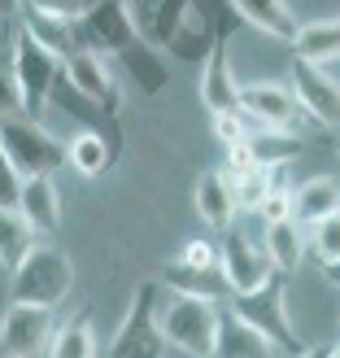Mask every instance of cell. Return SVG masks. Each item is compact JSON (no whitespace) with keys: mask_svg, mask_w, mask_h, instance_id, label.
I'll list each match as a JSON object with an SVG mask.
<instances>
[{"mask_svg":"<svg viewBox=\"0 0 340 358\" xmlns=\"http://www.w3.org/2000/svg\"><path fill=\"white\" fill-rule=\"evenodd\" d=\"M297 358H327V350H323V345H314V350L306 345V354H297Z\"/></svg>","mask_w":340,"mask_h":358,"instance_id":"obj_39","label":"cell"},{"mask_svg":"<svg viewBox=\"0 0 340 358\" xmlns=\"http://www.w3.org/2000/svg\"><path fill=\"white\" fill-rule=\"evenodd\" d=\"M48 358H96V328H92V310L70 315L66 324L52 332Z\"/></svg>","mask_w":340,"mask_h":358,"instance_id":"obj_24","label":"cell"},{"mask_svg":"<svg viewBox=\"0 0 340 358\" xmlns=\"http://www.w3.org/2000/svg\"><path fill=\"white\" fill-rule=\"evenodd\" d=\"M135 40H140V35H135L122 0H96L92 9H83L75 17V48H87V52H127Z\"/></svg>","mask_w":340,"mask_h":358,"instance_id":"obj_7","label":"cell"},{"mask_svg":"<svg viewBox=\"0 0 340 358\" xmlns=\"http://www.w3.org/2000/svg\"><path fill=\"white\" fill-rule=\"evenodd\" d=\"M240 110L253 118L262 131H293V122L301 118L288 83H275V79L240 83Z\"/></svg>","mask_w":340,"mask_h":358,"instance_id":"obj_12","label":"cell"},{"mask_svg":"<svg viewBox=\"0 0 340 358\" xmlns=\"http://www.w3.org/2000/svg\"><path fill=\"white\" fill-rule=\"evenodd\" d=\"M336 157H340V140H336Z\"/></svg>","mask_w":340,"mask_h":358,"instance_id":"obj_41","label":"cell"},{"mask_svg":"<svg viewBox=\"0 0 340 358\" xmlns=\"http://www.w3.org/2000/svg\"><path fill=\"white\" fill-rule=\"evenodd\" d=\"M13 114H22L17 110V92H13L9 70H0V118H13Z\"/></svg>","mask_w":340,"mask_h":358,"instance_id":"obj_37","label":"cell"},{"mask_svg":"<svg viewBox=\"0 0 340 358\" xmlns=\"http://www.w3.org/2000/svg\"><path fill=\"white\" fill-rule=\"evenodd\" d=\"M209 358H275L271 341L262 332H253L240 315L219 310V332H214V350Z\"/></svg>","mask_w":340,"mask_h":358,"instance_id":"obj_16","label":"cell"},{"mask_svg":"<svg viewBox=\"0 0 340 358\" xmlns=\"http://www.w3.org/2000/svg\"><path fill=\"white\" fill-rule=\"evenodd\" d=\"M118 57H122V66H127V75L140 83V87H145V92L153 96V92H162V87H166V66L162 62H157V52L145 44V40H135L127 52H118Z\"/></svg>","mask_w":340,"mask_h":358,"instance_id":"obj_27","label":"cell"},{"mask_svg":"<svg viewBox=\"0 0 340 358\" xmlns=\"http://www.w3.org/2000/svg\"><path fill=\"white\" fill-rule=\"evenodd\" d=\"M48 105H61V110H70L75 118H87V122H92V118H101V110H96L92 101H83V96L75 92V87H70V79H66V75H57V79H52Z\"/></svg>","mask_w":340,"mask_h":358,"instance_id":"obj_30","label":"cell"},{"mask_svg":"<svg viewBox=\"0 0 340 358\" xmlns=\"http://www.w3.org/2000/svg\"><path fill=\"white\" fill-rule=\"evenodd\" d=\"M231 13L240 17V27H258L262 35H271V40H283L293 44L297 40V17L288 13V5L283 0H227Z\"/></svg>","mask_w":340,"mask_h":358,"instance_id":"obj_18","label":"cell"},{"mask_svg":"<svg viewBox=\"0 0 340 358\" xmlns=\"http://www.w3.org/2000/svg\"><path fill=\"white\" fill-rule=\"evenodd\" d=\"M240 149H244V157H249L253 166L275 171V166H283V162H293V157L306 149V145H301V136H293V131H253Z\"/></svg>","mask_w":340,"mask_h":358,"instance_id":"obj_23","label":"cell"},{"mask_svg":"<svg viewBox=\"0 0 340 358\" xmlns=\"http://www.w3.org/2000/svg\"><path fill=\"white\" fill-rule=\"evenodd\" d=\"M27 9H40V13H52V17H70V22H75V17L83 13V9H92L96 0H22Z\"/></svg>","mask_w":340,"mask_h":358,"instance_id":"obj_33","label":"cell"},{"mask_svg":"<svg viewBox=\"0 0 340 358\" xmlns=\"http://www.w3.org/2000/svg\"><path fill=\"white\" fill-rule=\"evenodd\" d=\"M323 280H327V284H336V289H340V258L323 266Z\"/></svg>","mask_w":340,"mask_h":358,"instance_id":"obj_38","label":"cell"},{"mask_svg":"<svg viewBox=\"0 0 340 358\" xmlns=\"http://www.w3.org/2000/svg\"><path fill=\"white\" fill-rule=\"evenodd\" d=\"M17 219H22L31 231H35V241L40 236H52V231L61 227V192H57V179H22V188H17Z\"/></svg>","mask_w":340,"mask_h":358,"instance_id":"obj_13","label":"cell"},{"mask_svg":"<svg viewBox=\"0 0 340 358\" xmlns=\"http://www.w3.org/2000/svg\"><path fill=\"white\" fill-rule=\"evenodd\" d=\"M327 358H340V345H336V350H327Z\"/></svg>","mask_w":340,"mask_h":358,"instance_id":"obj_40","label":"cell"},{"mask_svg":"<svg viewBox=\"0 0 340 358\" xmlns=\"http://www.w3.org/2000/svg\"><path fill=\"white\" fill-rule=\"evenodd\" d=\"M57 75H61V62L52 57L48 48H40L22 27H17L13 31V44H9V79H13L22 118L35 122L48 110V92H52V79H57Z\"/></svg>","mask_w":340,"mask_h":358,"instance_id":"obj_2","label":"cell"},{"mask_svg":"<svg viewBox=\"0 0 340 358\" xmlns=\"http://www.w3.org/2000/svg\"><path fill=\"white\" fill-rule=\"evenodd\" d=\"M253 131H262V127H258V122H253V118H249V114L240 110V105H236V110H227V114H214V136H219L227 149L244 145V140L253 136Z\"/></svg>","mask_w":340,"mask_h":358,"instance_id":"obj_29","label":"cell"},{"mask_svg":"<svg viewBox=\"0 0 340 358\" xmlns=\"http://www.w3.org/2000/svg\"><path fill=\"white\" fill-rule=\"evenodd\" d=\"M35 245L40 241H35V231L17 219V210H0V266H5V271H17V262H22Z\"/></svg>","mask_w":340,"mask_h":358,"instance_id":"obj_26","label":"cell"},{"mask_svg":"<svg viewBox=\"0 0 340 358\" xmlns=\"http://www.w3.org/2000/svg\"><path fill=\"white\" fill-rule=\"evenodd\" d=\"M219 271L227 280V289L231 297H240V293H253L262 289L266 280H271V262H266L262 254V245L258 241H249L240 227H227L223 231V245H219Z\"/></svg>","mask_w":340,"mask_h":358,"instance_id":"obj_8","label":"cell"},{"mask_svg":"<svg viewBox=\"0 0 340 358\" xmlns=\"http://www.w3.org/2000/svg\"><path fill=\"white\" fill-rule=\"evenodd\" d=\"M17 27H22L40 48H48L57 62H66L70 52H75V22H70V17H52V13H40V9H27L22 5Z\"/></svg>","mask_w":340,"mask_h":358,"instance_id":"obj_21","label":"cell"},{"mask_svg":"<svg viewBox=\"0 0 340 358\" xmlns=\"http://www.w3.org/2000/svg\"><path fill=\"white\" fill-rule=\"evenodd\" d=\"M162 289H170L175 297H201V301H219V297H231L227 280L219 271V262L214 266H184V262H166L162 275H157Z\"/></svg>","mask_w":340,"mask_h":358,"instance_id":"obj_14","label":"cell"},{"mask_svg":"<svg viewBox=\"0 0 340 358\" xmlns=\"http://www.w3.org/2000/svg\"><path fill=\"white\" fill-rule=\"evenodd\" d=\"M157 280L135 284V297H131V310L122 315V324L114 332V345L110 358H162L166 341H162V328H157Z\"/></svg>","mask_w":340,"mask_h":358,"instance_id":"obj_6","label":"cell"},{"mask_svg":"<svg viewBox=\"0 0 340 358\" xmlns=\"http://www.w3.org/2000/svg\"><path fill=\"white\" fill-rule=\"evenodd\" d=\"M61 75L70 79V87H75L83 101H92L105 118H114V114L122 110V92H118V83H114V75H110V66H105L101 52L75 48V52L61 62Z\"/></svg>","mask_w":340,"mask_h":358,"instance_id":"obj_11","label":"cell"},{"mask_svg":"<svg viewBox=\"0 0 340 358\" xmlns=\"http://www.w3.org/2000/svg\"><path fill=\"white\" fill-rule=\"evenodd\" d=\"M17 188H22V179L13 175V166L5 162V153H0V210L17 206Z\"/></svg>","mask_w":340,"mask_h":358,"instance_id":"obj_35","label":"cell"},{"mask_svg":"<svg viewBox=\"0 0 340 358\" xmlns=\"http://www.w3.org/2000/svg\"><path fill=\"white\" fill-rule=\"evenodd\" d=\"M201 101H205V110L209 114H227V110H236L240 105V83L236 75H231V57H227V44H214L205 52V62H201Z\"/></svg>","mask_w":340,"mask_h":358,"instance_id":"obj_15","label":"cell"},{"mask_svg":"<svg viewBox=\"0 0 340 358\" xmlns=\"http://www.w3.org/2000/svg\"><path fill=\"white\" fill-rule=\"evenodd\" d=\"M262 254H266V262H271L275 275H293L297 266H301V258H306V227H297L293 219L266 223Z\"/></svg>","mask_w":340,"mask_h":358,"instance_id":"obj_19","label":"cell"},{"mask_svg":"<svg viewBox=\"0 0 340 358\" xmlns=\"http://www.w3.org/2000/svg\"><path fill=\"white\" fill-rule=\"evenodd\" d=\"M175 262H184V266H214V262H219V245H214V241H188L175 254Z\"/></svg>","mask_w":340,"mask_h":358,"instance_id":"obj_34","label":"cell"},{"mask_svg":"<svg viewBox=\"0 0 340 358\" xmlns=\"http://www.w3.org/2000/svg\"><path fill=\"white\" fill-rule=\"evenodd\" d=\"M253 214H262V223H283V219H293V188L271 184V192L258 201Z\"/></svg>","mask_w":340,"mask_h":358,"instance_id":"obj_32","label":"cell"},{"mask_svg":"<svg viewBox=\"0 0 340 358\" xmlns=\"http://www.w3.org/2000/svg\"><path fill=\"white\" fill-rule=\"evenodd\" d=\"M310 245H314V254H318V262H323V266L340 258V214H332V219H323V223L310 227Z\"/></svg>","mask_w":340,"mask_h":358,"instance_id":"obj_31","label":"cell"},{"mask_svg":"<svg viewBox=\"0 0 340 358\" xmlns=\"http://www.w3.org/2000/svg\"><path fill=\"white\" fill-rule=\"evenodd\" d=\"M157 328H162V341L184 350L192 358H209L214 350V332H219V306L201 297H175L170 306L157 315Z\"/></svg>","mask_w":340,"mask_h":358,"instance_id":"obj_5","label":"cell"},{"mask_svg":"<svg viewBox=\"0 0 340 358\" xmlns=\"http://www.w3.org/2000/svg\"><path fill=\"white\" fill-rule=\"evenodd\" d=\"M110 162H114V149H110V140H105L101 131H79L75 140L66 145V166H75L83 179H96V175H105L110 171Z\"/></svg>","mask_w":340,"mask_h":358,"instance_id":"obj_25","label":"cell"},{"mask_svg":"<svg viewBox=\"0 0 340 358\" xmlns=\"http://www.w3.org/2000/svg\"><path fill=\"white\" fill-rule=\"evenodd\" d=\"M52 332H57L52 310L9 301L5 319H0V358H40L52 345Z\"/></svg>","mask_w":340,"mask_h":358,"instance_id":"obj_10","label":"cell"},{"mask_svg":"<svg viewBox=\"0 0 340 358\" xmlns=\"http://www.w3.org/2000/svg\"><path fill=\"white\" fill-rule=\"evenodd\" d=\"M340 214V179L332 175H314L301 188H293V223L297 227H314Z\"/></svg>","mask_w":340,"mask_h":358,"instance_id":"obj_17","label":"cell"},{"mask_svg":"<svg viewBox=\"0 0 340 358\" xmlns=\"http://www.w3.org/2000/svg\"><path fill=\"white\" fill-rule=\"evenodd\" d=\"M17 13H22V0H0V40H5V48L13 44V31H17Z\"/></svg>","mask_w":340,"mask_h":358,"instance_id":"obj_36","label":"cell"},{"mask_svg":"<svg viewBox=\"0 0 340 358\" xmlns=\"http://www.w3.org/2000/svg\"><path fill=\"white\" fill-rule=\"evenodd\" d=\"M196 214H201L214 231L231 227V219H236V196H231V179L223 171H205L196 179Z\"/></svg>","mask_w":340,"mask_h":358,"instance_id":"obj_22","label":"cell"},{"mask_svg":"<svg viewBox=\"0 0 340 358\" xmlns=\"http://www.w3.org/2000/svg\"><path fill=\"white\" fill-rule=\"evenodd\" d=\"M0 153H5V162L13 166L17 179H40V175L57 179V171L66 166V149L40 122H31L22 114L0 118Z\"/></svg>","mask_w":340,"mask_h":358,"instance_id":"obj_3","label":"cell"},{"mask_svg":"<svg viewBox=\"0 0 340 358\" xmlns=\"http://www.w3.org/2000/svg\"><path fill=\"white\" fill-rule=\"evenodd\" d=\"M293 52H297V62H310V66H332V62H340V13L297 27Z\"/></svg>","mask_w":340,"mask_h":358,"instance_id":"obj_20","label":"cell"},{"mask_svg":"<svg viewBox=\"0 0 340 358\" xmlns=\"http://www.w3.org/2000/svg\"><path fill=\"white\" fill-rule=\"evenodd\" d=\"M288 92L297 101V110L310 114L318 127H336V122H340V83L327 75V66H310V62L293 57Z\"/></svg>","mask_w":340,"mask_h":358,"instance_id":"obj_9","label":"cell"},{"mask_svg":"<svg viewBox=\"0 0 340 358\" xmlns=\"http://www.w3.org/2000/svg\"><path fill=\"white\" fill-rule=\"evenodd\" d=\"M231 315H240L253 332H262L266 341H271L275 354H288V358L306 354V341H301V336L293 332V324H288L283 275H271V280H266L262 289H253V293H240L236 301H231Z\"/></svg>","mask_w":340,"mask_h":358,"instance_id":"obj_4","label":"cell"},{"mask_svg":"<svg viewBox=\"0 0 340 358\" xmlns=\"http://www.w3.org/2000/svg\"><path fill=\"white\" fill-rule=\"evenodd\" d=\"M231 179V196H236V210H258V201L275 184V171H262V166H249L240 175H227Z\"/></svg>","mask_w":340,"mask_h":358,"instance_id":"obj_28","label":"cell"},{"mask_svg":"<svg viewBox=\"0 0 340 358\" xmlns=\"http://www.w3.org/2000/svg\"><path fill=\"white\" fill-rule=\"evenodd\" d=\"M9 275H13L9 297L17 306L52 310V306H61V297L70 293V284H75V266H70L66 249L40 241L22 262H17V271H9Z\"/></svg>","mask_w":340,"mask_h":358,"instance_id":"obj_1","label":"cell"}]
</instances>
